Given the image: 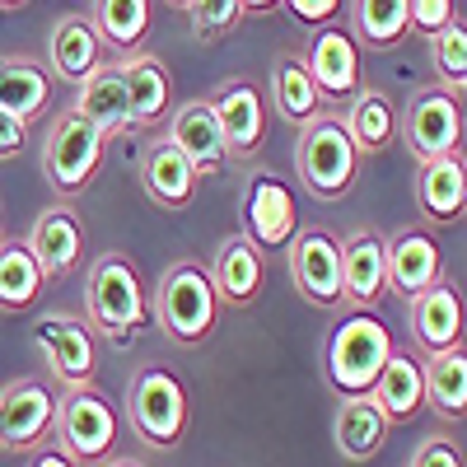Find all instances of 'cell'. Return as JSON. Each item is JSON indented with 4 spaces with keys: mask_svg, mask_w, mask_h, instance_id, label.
<instances>
[{
    "mask_svg": "<svg viewBox=\"0 0 467 467\" xmlns=\"http://www.w3.org/2000/svg\"><path fill=\"white\" fill-rule=\"evenodd\" d=\"M435 281H444V253L435 244V234L425 229H398L393 239L383 244V290L411 299L420 290H431Z\"/></svg>",
    "mask_w": 467,
    "mask_h": 467,
    "instance_id": "obj_14",
    "label": "cell"
},
{
    "mask_svg": "<svg viewBox=\"0 0 467 467\" xmlns=\"http://www.w3.org/2000/svg\"><path fill=\"white\" fill-rule=\"evenodd\" d=\"M169 5H187V0H169Z\"/></svg>",
    "mask_w": 467,
    "mask_h": 467,
    "instance_id": "obj_46",
    "label": "cell"
},
{
    "mask_svg": "<svg viewBox=\"0 0 467 467\" xmlns=\"http://www.w3.org/2000/svg\"><path fill=\"white\" fill-rule=\"evenodd\" d=\"M19 5H28V0H0V10H19Z\"/></svg>",
    "mask_w": 467,
    "mask_h": 467,
    "instance_id": "obj_44",
    "label": "cell"
},
{
    "mask_svg": "<svg viewBox=\"0 0 467 467\" xmlns=\"http://www.w3.org/2000/svg\"><path fill=\"white\" fill-rule=\"evenodd\" d=\"M150 318L160 323V332L173 341V346H202L211 341L215 323H220V299H215V285L206 276L202 262H173L164 276H160V290L150 295Z\"/></svg>",
    "mask_w": 467,
    "mask_h": 467,
    "instance_id": "obj_3",
    "label": "cell"
},
{
    "mask_svg": "<svg viewBox=\"0 0 467 467\" xmlns=\"http://www.w3.org/2000/svg\"><path fill=\"white\" fill-rule=\"evenodd\" d=\"M407 467H462V449L449 435H431V440L416 444V453H411Z\"/></svg>",
    "mask_w": 467,
    "mask_h": 467,
    "instance_id": "obj_38",
    "label": "cell"
},
{
    "mask_svg": "<svg viewBox=\"0 0 467 467\" xmlns=\"http://www.w3.org/2000/svg\"><path fill=\"white\" fill-rule=\"evenodd\" d=\"M304 66L314 75V85L323 94V103H346L350 94L360 89V43L350 37L346 24H323L308 37V52H304Z\"/></svg>",
    "mask_w": 467,
    "mask_h": 467,
    "instance_id": "obj_15",
    "label": "cell"
},
{
    "mask_svg": "<svg viewBox=\"0 0 467 467\" xmlns=\"http://www.w3.org/2000/svg\"><path fill=\"white\" fill-rule=\"evenodd\" d=\"M117 80H122L127 108H131V127H160L173 112V75L160 52H131L117 57Z\"/></svg>",
    "mask_w": 467,
    "mask_h": 467,
    "instance_id": "obj_17",
    "label": "cell"
},
{
    "mask_svg": "<svg viewBox=\"0 0 467 467\" xmlns=\"http://www.w3.org/2000/svg\"><path fill=\"white\" fill-rule=\"evenodd\" d=\"M206 276L215 285V299L220 308H248L257 295H262V281H266V257L257 244H248L244 234H229V239L215 248V262L206 266Z\"/></svg>",
    "mask_w": 467,
    "mask_h": 467,
    "instance_id": "obj_20",
    "label": "cell"
},
{
    "mask_svg": "<svg viewBox=\"0 0 467 467\" xmlns=\"http://www.w3.org/2000/svg\"><path fill=\"white\" fill-rule=\"evenodd\" d=\"M24 244L37 257V266H43L47 281H66L70 271L80 266V257H85V224H80V215H75L70 202H52L43 215L33 220Z\"/></svg>",
    "mask_w": 467,
    "mask_h": 467,
    "instance_id": "obj_18",
    "label": "cell"
},
{
    "mask_svg": "<svg viewBox=\"0 0 467 467\" xmlns=\"http://www.w3.org/2000/svg\"><path fill=\"white\" fill-rule=\"evenodd\" d=\"M239 220H244V239L257 244L262 253L266 248H290V239L299 234V202L295 192L276 178V173H253L248 187H244V206H239Z\"/></svg>",
    "mask_w": 467,
    "mask_h": 467,
    "instance_id": "obj_10",
    "label": "cell"
},
{
    "mask_svg": "<svg viewBox=\"0 0 467 467\" xmlns=\"http://www.w3.org/2000/svg\"><path fill=\"white\" fill-rule=\"evenodd\" d=\"M281 5H285L299 24H308V28L337 24V15H341V0H281Z\"/></svg>",
    "mask_w": 467,
    "mask_h": 467,
    "instance_id": "obj_39",
    "label": "cell"
},
{
    "mask_svg": "<svg viewBox=\"0 0 467 467\" xmlns=\"http://www.w3.org/2000/svg\"><path fill=\"white\" fill-rule=\"evenodd\" d=\"M341 127L356 145V154H383L398 136V112H393V99L383 89H369L360 85L356 94L346 99V112H341Z\"/></svg>",
    "mask_w": 467,
    "mask_h": 467,
    "instance_id": "obj_26",
    "label": "cell"
},
{
    "mask_svg": "<svg viewBox=\"0 0 467 467\" xmlns=\"http://www.w3.org/2000/svg\"><path fill=\"white\" fill-rule=\"evenodd\" d=\"M398 131L407 140V150L416 154V164L444 160V154H462V99L435 89H420L407 112L398 117Z\"/></svg>",
    "mask_w": 467,
    "mask_h": 467,
    "instance_id": "obj_8",
    "label": "cell"
},
{
    "mask_svg": "<svg viewBox=\"0 0 467 467\" xmlns=\"http://www.w3.org/2000/svg\"><path fill=\"white\" fill-rule=\"evenodd\" d=\"M420 383H425V407H431L440 420H462L467 416V350L462 346L425 356Z\"/></svg>",
    "mask_w": 467,
    "mask_h": 467,
    "instance_id": "obj_29",
    "label": "cell"
},
{
    "mask_svg": "<svg viewBox=\"0 0 467 467\" xmlns=\"http://www.w3.org/2000/svg\"><path fill=\"white\" fill-rule=\"evenodd\" d=\"M416 202L435 224H449V220L462 215V206H467V164H462V154H444V160L420 164Z\"/></svg>",
    "mask_w": 467,
    "mask_h": 467,
    "instance_id": "obj_30",
    "label": "cell"
},
{
    "mask_svg": "<svg viewBox=\"0 0 467 467\" xmlns=\"http://www.w3.org/2000/svg\"><path fill=\"white\" fill-rule=\"evenodd\" d=\"M0 239H5V211H0Z\"/></svg>",
    "mask_w": 467,
    "mask_h": 467,
    "instance_id": "obj_45",
    "label": "cell"
},
{
    "mask_svg": "<svg viewBox=\"0 0 467 467\" xmlns=\"http://www.w3.org/2000/svg\"><path fill=\"white\" fill-rule=\"evenodd\" d=\"M211 112L220 122L229 160H253V154L262 150V140H266V103H262L257 80H248V75L224 80L211 94Z\"/></svg>",
    "mask_w": 467,
    "mask_h": 467,
    "instance_id": "obj_13",
    "label": "cell"
},
{
    "mask_svg": "<svg viewBox=\"0 0 467 467\" xmlns=\"http://www.w3.org/2000/svg\"><path fill=\"white\" fill-rule=\"evenodd\" d=\"M103 154H108V140L75 108L52 117L47 140H43V173H47V187L57 192V202L80 197V192L99 178Z\"/></svg>",
    "mask_w": 467,
    "mask_h": 467,
    "instance_id": "obj_7",
    "label": "cell"
},
{
    "mask_svg": "<svg viewBox=\"0 0 467 467\" xmlns=\"http://www.w3.org/2000/svg\"><path fill=\"white\" fill-rule=\"evenodd\" d=\"M150 15H154V0H94L89 24L103 47H112L117 57H131V52H145Z\"/></svg>",
    "mask_w": 467,
    "mask_h": 467,
    "instance_id": "obj_32",
    "label": "cell"
},
{
    "mask_svg": "<svg viewBox=\"0 0 467 467\" xmlns=\"http://www.w3.org/2000/svg\"><path fill=\"white\" fill-rule=\"evenodd\" d=\"M127 425L136 440L154 453H173L192 425V402H187V383L164 369V365H145L136 369L127 388Z\"/></svg>",
    "mask_w": 467,
    "mask_h": 467,
    "instance_id": "obj_5",
    "label": "cell"
},
{
    "mask_svg": "<svg viewBox=\"0 0 467 467\" xmlns=\"http://www.w3.org/2000/svg\"><path fill=\"white\" fill-rule=\"evenodd\" d=\"M28 467H80V462H75L61 444H47V449H33V462Z\"/></svg>",
    "mask_w": 467,
    "mask_h": 467,
    "instance_id": "obj_41",
    "label": "cell"
},
{
    "mask_svg": "<svg viewBox=\"0 0 467 467\" xmlns=\"http://www.w3.org/2000/svg\"><path fill=\"white\" fill-rule=\"evenodd\" d=\"M383 295H388L383 290V239L374 229L346 234V244H341V304L369 308Z\"/></svg>",
    "mask_w": 467,
    "mask_h": 467,
    "instance_id": "obj_23",
    "label": "cell"
},
{
    "mask_svg": "<svg viewBox=\"0 0 467 467\" xmlns=\"http://www.w3.org/2000/svg\"><path fill=\"white\" fill-rule=\"evenodd\" d=\"M407 10H411V33H425V37H435L444 24L458 19L453 0H407Z\"/></svg>",
    "mask_w": 467,
    "mask_h": 467,
    "instance_id": "obj_37",
    "label": "cell"
},
{
    "mask_svg": "<svg viewBox=\"0 0 467 467\" xmlns=\"http://www.w3.org/2000/svg\"><path fill=\"white\" fill-rule=\"evenodd\" d=\"M47 66L57 80L80 89L89 75L103 66V43L89 24V15H61L52 24V37H47Z\"/></svg>",
    "mask_w": 467,
    "mask_h": 467,
    "instance_id": "obj_22",
    "label": "cell"
},
{
    "mask_svg": "<svg viewBox=\"0 0 467 467\" xmlns=\"http://www.w3.org/2000/svg\"><path fill=\"white\" fill-rule=\"evenodd\" d=\"M57 420V393L43 379H15L0 388V449L28 453L52 435Z\"/></svg>",
    "mask_w": 467,
    "mask_h": 467,
    "instance_id": "obj_12",
    "label": "cell"
},
{
    "mask_svg": "<svg viewBox=\"0 0 467 467\" xmlns=\"http://www.w3.org/2000/svg\"><path fill=\"white\" fill-rule=\"evenodd\" d=\"M24 150H28V127L19 122L15 112L0 108V160H19Z\"/></svg>",
    "mask_w": 467,
    "mask_h": 467,
    "instance_id": "obj_40",
    "label": "cell"
},
{
    "mask_svg": "<svg viewBox=\"0 0 467 467\" xmlns=\"http://www.w3.org/2000/svg\"><path fill=\"white\" fill-rule=\"evenodd\" d=\"M33 346L43 350V360L61 388L94 383L99 369V341L80 314H43L33 323Z\"/></svg>",
    "mask_w": 467,
    "mask_h": 467,
    "instance_id": "obj_9",
    "label": "cell"
},
{
    "mask_svg": "<svg viewBox=\"0 0 467 467\" xmlns=\"http://www.w3.org/2000/svg\"><path fill=\"white\" fill-rule=\"evenodd\" d=\"M431 57L440 70V89L462 99V89H467V24H462V15L431 37Z\"/></svg>",
    "mask_w": 467,
    "mask_h": 467,
    "instance_id": "obj_35",
    "label": "cell"
},
{
    "mask_svg": "<svg viewBox=\"0 0 467 467\" xmlns=\"http://www.w3.org/2000/svg\"><path fill=\"white\" fill-rule=\"evenodd\" d=\"M47 276L24 239H0V314H28L43 299Z\"/></svg>",
    "mask_w": 467,
    "mask_h": 467,
    "instance_id": "obj_33",
    "label": "cell"
},
{
    "mask_svg": "<svg viewBox=\"0 0 467 467\" xmlns=\"http://www.w3.org/2000/svg\"><path fill=\"white\" fill-rule=\"evenodd\" d=\"M0 108L15 112L24 127H33L52 108V75L37 57H0Z\"/></svg>",
    "mask_w": 467,
    "mask_h": 467,
    "instance_id": "obj_24",
    "label": "cell"
},
{
    "mask_svg": "<svg viewBox=\"0 0 467 467\" xmlns=\"http://www.w3.org/2000/svg\"><path fill=\"white\" fill-rule=\"evenodd\" d=\"M187 19H192V33H197V43H220V37L239 33L244 24V5L239 0H187Z\"/></svg>",
    "mask_w": 467,
    "mask_h": 467,
    "instance_id": "obj_36",
    "label": "cell"
},
{
    "mask_svg": "<svg viewBox=\"0 0 467 467\" xmlns=\"http://www.w3.org/2000/svg\"><path fill=\"white\" fill-rule=\"evenodd\" d=\"M271 103L290 127H304L308 117L323 112V94L314 85V75L304 66V52H281L271 66Z\"/></svg>",
    "mask_w": 467,
    "mask_h": 467,
    "instance_id": "obj_31",
    "label": "cell"
},
{
    "mask_svg": "<svg viewBox=\"0 0 467 467\" xmlns=\"http://www.w3.org/2000/svg\"><path fill=\"white\" fill-rule=\"evenodd\" d=\"M369 402L383 411L388 425L398 420H411L420 407H425V383H420V360L411 356V350H398L388 356V365L379 369L374 388H369Z\"/></svg>",
    "mask_w": 467,
    "mask_h": 467,
    "instance_id": "obj_25",
    "label": "cell"
},
{
    "mask_svg": "<svg viewBox=\"0 0 467 467\" xmlns=\"http://www.w3.org/2000/svg\"><path fill=\"white\" fill-rule=\"evenodd\" d=\"M117 431H122V416H117L112 398L99 383H80V388H61L57 398V420L52 435L57 444L80 462V467H99L117 453Z\"/></svg>",
    "mask_w": 467,
    "mask_h": 467,
    "instance_id": "obj_6",
    "label": "cell"
},
{
    "mask_svg": "<svg viewBox=\"0 0 467 467\" xmlns=\"http://www.w3.org/2000/svg\"><path fill=\"white\" fill-rule=\"evenodd\" d=\"M388 356H393V337L383 318H374L369 308H350L323 341V379L337 398H369Z\"/></svg>",
    "mask_w": 467,
    "mask_h": 467,
    "instance_id": "obj_2",
    "label": "cell"
},
{
    "mask_svg": "<svg viewBox=\"0 0 467 467\" xmlns=\"http://www.w3.org/2000/svg\"><path fill=\"white\" fill-rule=\"evenodd\" d=\"M407 323H411V341L435 356V350L462 346V295L453 281H435L431 290H420L407 299Z\"/></svg>",
    "mask_w": 467,
    "mask_h": 467,
    "instance_id": "obj_19",
    "label": "cell"
},
{
    "mask_svg": "<svg viewBox=\"0 0 467 467\" xmlns=\"http://www.w3.org/2000/svg\"><path fill=\"white\" fill-rule=\"evenodd\" d=\"M239 5H244L248 15H266V10H276L281 0H239Z\"/></svg>",
    "mask_w": 467,
    "mask_h": 467,
    "instance_id": "obj_43",
    "label": "cell"
},
{
    "mask_svg": "<svg viewBox=\"0 0 467 467\" xmlns=\"http://www.w3.org/2000/svg\"><path fill=\"white\" fill-rule=\"evenodd\" d=\"M85 323L112 346H131L150 327V290L127 253H103L85 281Z\"/></svg>",
    "mask_w": 467,
    "mask_h": 467,
    "instance_id": "obj_1",
    "label": "cell"
},
{
    "mask_svg": "<svg viewBox=\"0 0 467 467\" xmlns=\"http://www.w3.org/2000/svg\"><path fill=\"white\" fill-rule=\"evenodd\" d=\"M197 182H202L197 169H192L164 136L145 145V154H140V187H145V197L160 211L182 215L192 202H197Z\"/></svg>",
    "mask_w": 467,
    "mask_h": 467,
    "instance_id": "obj_21",
    "label": "cell"
},
{
    "mask_svg": "<svg viewBox=\"0 0 467 467\" xmlns=\"http://www.w3.org/2000/svg\"><path fill=\"white\" fill-rule=\"evenodd\" d=\"M75 112H80L103 140L122 136V131H136V127H131L127 94H122V80H117V66H99L89 80L75 89Z\"/></svg>",
    "mask_w": 467,
    "mask_h": 467,
    "instance_id": "obj_27",
    "label": "cell"
},
{
    "mask_svg": "<svg viewBox=\"0 0 467 467\" xmlns=\"http://www.w3.org/2000/svg\"><path fill=\"white\" fill-rule=\"evenodd\" d=\"M350 37H360L374 52H393L411 37L407 0H350Z\"/></svg>",
    "mask_w": 467,
    "mask_h": 467,
    "instance_id": "obj_34",
    "label": "cell"
},
{
    "mask_svg": "<svg viewBox=\"0 0 467 467\" xmlns=\"http://www.w3.org/2000/svg\"><path fill=\"white\" fill-rule=\"evenodd\" d=\"M290 281L314 308L341 304V239L323 224H308L290 239Z\"/></svg>",
    "mask_w": 467,
    "mask_h": 467,
    "instance_id": "obj_11",
    "label": "cell"
},
{
    "mask_svg": "<svg viewBox=\"0 0 467 467\" xmlns=\"http://www.w3.org/2000/svg\"><path fill=\"white\" fill-rule=\"evenodd\" d=\"M99 467H150L145 458H136V453H112L108 462H99Z\"/></svg>",
    "mask_w": 467,
    "mask_h": 467,
    "instance_id": "obj_42",
    "label": "cell"
},
{
    "mask_svg": "<svg viewBox=\"0 0 467 467\" xmlns=\"http://www.w3.org/2000/svg\"><path fill=\"white\" fill-rule=\"evenodd\" d=\"M356 173H360V154L350 145L341 117L327 108L318 117H308L299 127V140H295V178L304 182L308 197L341 202L356 187Z\"/></svg>",
    "mask_w": 467,
    "mask_h": 467,
    "instance_id": "obj_4",
    "label": "cell"
},
{
    "mask_svg": "<svg viewBox=\"0 0 467 467\" xmlns=\"http://www.w3.org/2000/svg\"><path fill=\"white\" fill-rule=\"evenodd\" d=\"M388 431H393V425L383 420V411L369 398H341L337 420H332V440H337L341 458H350V462L379 458L383 444H388Z\"/></svg>",
    "mask_w": 467,
    "mask_h": 467,
    "instance_id": "obj_28",
    "label": "cell"
},
{
    "mask_svg": "<svg viewBox=\"0 0 467 467\" xmlns=\"http://www.w3.org/2000/svg\"><path fill=\"white\" fill-rule=\"evenodd\" d=\"M164 140L182 154L192 169H197V178H215V173L229 169V150H224L220 122H215V112H211V99L178 103V108L169 112Z\"/></svg>",
    "mask_w": 467,
    "mask_h": 467,
    "instance_id": "obj_16",
    "label": "cell"
}]
</instances>
